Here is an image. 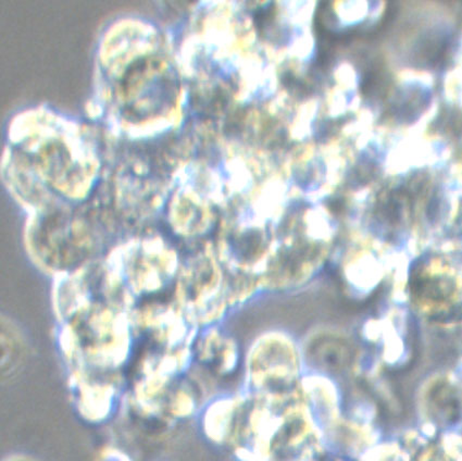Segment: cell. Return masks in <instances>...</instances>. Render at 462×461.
I'll list each match as a JSON object with an SVG mask.
<instances>
[{
    "label": "cell",
    "mask_w": 462,
    "mask_h": 461,
    "mask_svg": "<svg viewBox=\"0 0 462 461\" xmlns=\"http://www.w3.org/2000/svg\"><path fill=\"white\" fill-rule=\"evenodd\" d=\"M253 383L271 400L288 397L300 373V356L291 342L269 337L254 348L249 360Z\"/></svg>",
    "instance_id": "1"
},
{
    "label": "cell",
    "mask_w": 462,
    "mask_h": 461,
    "mask_svg": "<svg viewBox=\"0 0 462 461\" xmlns=\"http://www.w3.org/2000/svg\"><path fill=\"white\" fill-rule=\"evenodd\" d=\"M171 83L161 63L152 58L133 63L121 83L126 99L125 113L140 120L158 115L170 102Z\"/></svg>",
    "instance_id": "2"
},
{
    "label": "cell",
    "mask_w": 462,
    "mask_h": 461,
    "mask_svg": "<svg viewBox=\"0 0 462 461\" xmlns=\"http://www.w3.org/2000/svg\"><path fill=\"white\" fill-rule=\"evenodd\" d=\"M306 358L313 367L325 373H338L352 360L348 343L333 334H319L306 346Z\"/></svg>",
    "instance_id": "3"
},
{
    "label": "cell",
    "mask_w": 462,
    "mask_h": 461,
    "mask_svg": "<svg viewBox=\"0 0 462 461\" xmlns=\"http://www.w3.org/2000/svg\"><path fill=\"white\" fill-rule=\"evenodd\" d=\"M199 358L219 374L230 373L237 364V349L232 341L212 334L200 344Z\"/></svg>",
    "instance_id": "4"
},
{
    "label": "cell",
    "mask_w": 462,
    "mask_h": 461,
    "mask_svg": "<svg viewBox=\"0 0 462 461\" xmlns=\"http://www.w3.org/2000/svg\"><path fill=\"white\" fill-rule=\"evenodd\" d=\"M217 282V269L212 263H195L185 278L184 290L188 298L199 300L214 290Z\"/></svg>",
    "instance_id": "5"
}]
</instances>
